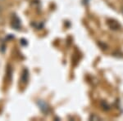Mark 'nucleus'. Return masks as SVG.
Masks as SVG:
<instances>
[{
  "instance_id": "nucleus-2",
  "label": "nucleus",
  "mask_w": 123,
  "mask_h": 121,
  "mask_svg": "<svg viewBox=\"0 0 123 121\" xmlns=\"http://www.w3.org/2000/svg\"><path fill=\"white\" fill-rule=\"evenodd\" d=\"M38 106H39V109L41 110V111L43 113H44L45 115L48 114L49 112V106L45 102L43 101H39L38 102Z\"/></svg>"
},
{
  "instance_id": "nucleus-3",
  "label": "nucleus",
  "mask_w": 123,
  "mask_h": 121,
  "mask_svg": "<svg viewBox=\"0 0 123 121\" xmlns=\"http://www.w3.org/2000/svg\"><path fill=\"white\" fill-rule=\"evenodd\" d=\"M12 27L15 29H19L21 28V21L16 15H13L12 18Z\"/></svg>"
},
{
  "instance_id": "nucleus-5",
  "label": "nucleus",
  "mask_w": 123,
  "mask_h": 121,
  "mask_svg": "<svg viewBox=\"0 0 123 121\" xmlns=\"http://www.w3.org/2000/svg\"><path fill=\"white\" fill-rule=\"evenodd\" d=\"M101 106H102L103 110H108L109 109H110V106H109V105L106 102H101Z\"/></svg>"
},
{
  "instance_id": "nucleus-6",
  "label": "nucleus",
  "mask_w": 123,
  "mask_h": 121,
  "mask_svg": "<svg viewBox=\"0 0 123 121\" xmlns=\"http://www.w3.org/2000/svg\"><path fill=\"white\" fill-rule=\"evenodd\" d=\"M102 120V119H101L98 115H95V114H92L90 116V120Z\"/></svg>"
},
{
  "instance_id": "nucleus-1",
  "label": "nucleus",
  "mask_w": 123,
  "mask_h": 121,
  "mask_svg": "<svg viewBox=\"0 0 123 121\" xmlns=\"http://www.w3.org/2000/svg\"><path fill=\"white\" fill-rule=\"evenodd\" d=\"M107 25H108V26L112 29V30H114V31L119 30V29L122 28L121 24L119 23L117 21H116V20H114V19L107 20Z\"/></svg>"
},
{
  "instance_id": "nucleus-4",
  "label": "nucleus",
  "mask_w": 123,
  "mask_h": 121,
  "mask_svg": "<svg viewBox=\"0 0 123 121\" xmlns=\"http://www.w3.org/2000/svg\"><path fill=\"white\" fill-rule=\"evenodd\" d=\"M28 79H29V73H28V70H24L23 72H22V75H21V80L23 84H26L27 81H28Z\"/></svg>"
}]
</instances>
